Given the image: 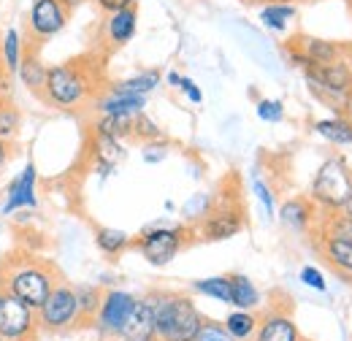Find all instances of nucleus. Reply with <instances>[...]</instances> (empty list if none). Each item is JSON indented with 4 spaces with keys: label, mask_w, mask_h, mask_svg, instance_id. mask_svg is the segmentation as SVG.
Here are the masks:
<instances>
[{
    "label": "nucleus",
    "mask_w": 352,
    "mask_h": 341,
    "mask_svg": "<svg viewBox=\"0 0 352 341\" xmlns=\"http://www.w3.org/2000/svg\"><path fill=\"white\" fill-rule=\"evenodd\" d=\"M60 282L57 265L33 252L19 250L0 260V290L25 300L30 309H38Z\"/></svg>",
    "instance_id": "obj_1"
},
{
    "label": "nucleus",
    "mask_w": 352,
    "mask_h": 341,
    "mask_svg": "<svg viewBox=\"0 0 352 341\" xmlns=\"http://www.w3.org/2000/svg\"><path fill=\"white\" fill-rule=\"evenodd\" d=\"M98 95V71L95 65H87L85 57L46 68V85H44V100L52 109L74 111L82 109Z\"/></svg>",
    "instance_id": "obj_2"
},
{
    "label": "nucleus",
    "mask_w": 352,
    "mask_h": 341,
    "mask_svg": "<svg viewBox=\"0 0 352 341\" xmlns=\"http://www.w3.org/2000/svg\"><path fill=\"white\" fill-rule=\"evenodd\" d=\"M155 303V339L157 341H192L204 317L192 298L184 293H163Z\"/></svg>",
    "instance_id": "obj_3"
},
{
    "label": "nucleus",
    "mask_w": 352,
    "mask_h": 341,
    "mask_svg": "<svg viewBox=\"0 0 352 341\" xmlns=\"http://www.w3.org/2000/svg\"><path fill=\"white\" fill-rule=\"evenodd\" d=\"M352 195V170L342 157H331L322 163L311 182V201L325 212L342 209L344 201Z\"/></svg>",
    "instance_id": "obj_4"
},
{
    "label": "nucleus",
    "mask_w": 352,
    "mask_h": 341,
    "mask_svg": "<svg viewBox=\"0 0 352 341\" xmlns=\"http://www.w3.org/2000/svg\"><path fill=\"white\" fill-rule=\"evenodd\" d=\"M311 92L331 103V106H350L352 103V68L350 63L339 60L331 65H309L304 68Z\"/></svg>",
    "instance_id": "obj_5"
},
{
    "label": "nucleus",
    "mask_w": 352,
    "mask_h": 341,
    "mask_svg": "<svg viewBox=\"0 0 352 341\" xmlns=\"http://www.w3.org/2000/svg\"><path fill=\"white\" fill-rule=\"evenodd\" d=\"M36 331H38L36 309H30L16 296L3 293V300H0V336L6 341H36Z\"/></svg>",
    "instance_id": "obj_6"
},
{
    "label": "nucleus",
    "mask_w": 352,
    "mask_h": 341,
    "mask_svg": "<svg viewBox=\"0 0 352 341\" xmlns=\"http://www.w3.org/2000/svg\"><path fill=\"white\" fill-rule=\"evenodd\" d=\"M36 317H38V328L52 331V333L74 325L76 322V293H74V287L60 282L49 293V298L36 309Z\"/></svg>",
    "instance_id": "obj_7"
},
{
    "label": "nucleus",
    "mask_w": 352,
    "mask_h": 341,
    "mask_svg": "<svg viewBox=\"0 0 352 341\" xmlns=\"http://www.w3.org/2000/svg\"><path fill=\"white\" fill-rule=\"evenodd\" d=\"M184 228H155L138 239V250L152 265H168L184 247Z\"/></svg>",
    "instance_id": "obj_8"
},
{
    "label": "nucleus",
    "mask_w": 352,
    "mask_h": 341,
    "mask_svg": "<svg viewBox=\"0 0 352 341\" xmlns=\"http://www.w3.org/2000/svg\"><path fill=\"white\" fill-rule=\"evenodd\" d=\"M68 16H71V11L60 0H33V6H30V22H28L30 36L36 38V43L57 36L68 25Z\"/></svg>",
    "instance_id": "obj_9"
},
{
    "label": "nucleus",
    "mask_w": 352,
    "mask_h": 341,
    "mask_svg": "<svg viewBox=\"0 0 352 341\" xmlns=\"http://www.w3.org/2000/svg\"><path fill=\"white\" fill-rule=\"evenodd\" d=\"M133 298L131 293H125V290H109L103 300H100V311H98V325H100V331H106V333H120V328L125 325V320H128V314H131Z\"/></svg>",
    "instance_id": "obj_10"
},
{
    "label": "nucleus",
    "mask_w": 352,
    "mask_h": 341,
    "mask_svg": "<svg viewBox=\"0 0 352 341\" xmlns=\"http://www.w3.org/2000/svg\"><path fill=\"white\" fill-rule=\"evenodd\" d=\"M244 228V217L241 209L236 206H220L214 212H209L201 222V236L206 241H225L230 236H236Z\"/></svg>",
    "instance_id": "obj_11"
},
{
    "label": "nucleus",
    "mask_w": 352,
    "mask_h": 341,
    "mask_svg": "<svg viewBox=\"0 0 352 341\" xmlns=\"http://www.w3.org/2000/svg\"><path fill=\"white\" fill-rule=\"evenodd\" d=\"M120 336L125 341H155V303L152 298L133 303L125 325L120 328Z\"/></svg>",
    "instance_id": "obj_12"
},
{
    "label": "nucleus",
    "mask_w": 352,
    "mask_h": 341,
    "mask_svg": "<svg viewBox=\"0 0 352 341\" xmlns=\"http://www.w3.org/2000/svg\"><path fill=\"white\" fill-rule=\"evenodd\" d=\"M298 328L290 314L285 311H268L258 320V336L255 341H298Z\"/></svg>",
    "instance_id": "obj_13"
},
{
    "label": "nucleus",
    "mask_w": 352,
    "mask_h": 341,
    "mask_svg": "<svg viewBox=\"0 0 352 341\" xmlns=\"http://www.w3.org/2000/svg\"><path fill=\"white\" fill-rule=\"evenodd\" d=\"M304 57L309 60V65H331V63H339L344 60V49L336 41H325V38H309L301 36L296 41H290Z\"/></svg>",
    "instance_id": "obj_14"
},
{
    "label": "nucleus",
    "mask_w": 352,
    "mask_h": 341,
    "mask_svg": "<svg viewBox=\"0 0 352 341\" xmlns=\"http://www.w3.org/2000/svg\"><path fill=\"white\" fill-rule=\"evenodd\" d=\"M317 250H320V255L325 257V263L333 271H339L342 276L352 279V241H342V239L320 233L317 236Z\"/></svg>",
    "instance_id": "obj_15"
},
{
    "label": "nucleus",
    "mask_w": 352,
    "mask_h": 341,
    "mask_svg": "<svg viewBox=\"0 0 352 341\" xmlns=\"http://www.w3.org/2000/svg\"><path fill=\"white\" fill-rule=\"evenodd\" d=\"M135 28H138V8L135 6L120 8L106 19V38L111 46H125L135 36Z\"/></svg>",
    "instance_id": "obj_16"
},
{
    "label": "nucleus",
    "mask_w": 352,
    "mask_h": 341,
    "mask_svg": "<svg viewBox=\"0 0 352 341\" xmlns=\"http://www.w3.org/2000/svg\"><path fill=\"white\" fill-rule=\"evenodd\" d=\"M25 206H36V166L33 163L8 187V201L3 206V212L11 214L16 209H25Z\"/></svg>",
    "instance_id": "obj_17"
},
{
    "label": "nucleus",
    "mask_w": 352,
    "mask_h": 341,
    "mask_svg": "<svg viewBox=\"0 0 352 341\" xmlns=\"http://www.w3.org/2000/svg\"><path fill=\"white\" fill-rule=\"evenodd\" d=\"M146 106V95H125V92H109L103 98H95V109L100 114H138Z\"/></svg>",
    "instance_id": "obj_18"
},
{
    "label": "nucleus",
    "mask_w": 352,
    "mask_h": 341,
    "mask_svg": "<svg viewBox=\"0 0 352 341\" xmlns=\"http://www.w3.org/2000/svg\"><path fill=\"white\" fill-rule=\"evenodd\" d=\"M16 74H19V79H22V85L28 87L30 92H36L38 98L44 95V85H46V65L41 63V57H38V52H28V54H22L19 57V68H16Z\"/></svg>",
    "instance_id": "obj_19"
},
{
    "label": "nucleus",
    "mask_w": 352,
    "mask_h": 341,
    "mask_svg": "<svg viewBox=\"0 0 352 341\" xmlns=\"http://www.w3.org/2000/svg\"><path fill=\"white\" fill-rule=\"evenodd\" d=\"M76 325H89L98 320V311H100V300L103 293L92 285H79L76 290Z\"/></svg>",
    "instance_id": "obj_20"
},
{
    "label": "nucleus",
    "mask_w": 352,
    "mask_h": 341,
    "mask_svg": "<svg viewBox=\"0 0 352 341\" xmlns=\"http://www.w3.org/2000/svg\"><path fill=\"white\" fill-rule=\"evenodd\" d=\"M230 303L244 309V311H250V309H255L261 303V293L250 282V276H244V274H233L230 276Z\"/></svg>",
    "instance_id": "obj_21"
},
{
    "label": "nucleus",
    "mask_w": 352,
    "mask_h": 341,
    "mask_svg": "<svg viewBox=\"0 0 352 341\" xmlns=\"http://www.w3.org/2000/svg\"><path fill=\"white\" fill-rule=\"evenodd\" d=\"M282 222L287 225V228H293V230H309V225L314 222V206L309 204V201H301V198H293V201H287L285 206H282Z\"/></svg>",
    "instance_id": "obj_22"
},
{
    "label": "nucleus",
    "mask_w": 352,
    "mask_h": 341,
    "mask_svg": "<svg viewBox=\"0 0 352 341\" xmlns=\"http://www.w3.org/2000/svg\"><path fill=\"white\" fill-rule=\"evenodd\" d=\"M296 6L293 3H268L261 8V22H263L268 30H276V33H285L287 30V22L296 19Z\"/></svg>",
    "instance_id": "obj_23"
},
{
    "label": "nucleus",
    "mask_w": 352,
    "mask_h": 341,
    "mask_svg": "<svg viewBox=\"0 0 352 341\" xmlns=\"http://www.w3.org/2000/svg\"><path fill=\"white\" fill-rule=\"evenodd\" d=\"M314 130L325 138V141H331V144H352V122L347 117H336V120H320V122H314Z\"/></svg>",
    "instance_id": "obj_24"
},
{
    "label": "nucleus",
    "mask_w": 352,
    "mask_h": 341,
    "mask_svg": "<svg viewBox=\"0 0 352 341\" xmlns=\"http://www.w3.org/2000/svg\"><path fill=\"white\" fill-rule=\"evenodd\" d=\"M92 149H95V155H98L100 166H103L106 170H111L114 168V163H120V160H122V146H120V141H117V138H111V135H106V133H98V130H95Z\"/></svg>",
    "instance_id": "obj_25"
},
{
    "label": "nucleus",
    "mask_w": 352,
    "mask_h": 341,
    "mask_svg": "<svg viewBox=\"0 0 352 341\" xmlns=\"http://www.w3.org/2000/svg\"><path fill=\"white\" fill-rule=\"evenodd\" d=\"M225 328H228V333L236 341H247V339H252L255 331H258V317L241 309V311H236V314H230V317L225 320Z\"/></svg>",
    "instance_id": "obj_26"
},
{
    "label": "nucleus",
    "mask_w": 352,
    "mask_h": 341,
    "mask_svg": "<svg viewBox=\"0 0 352 341\" xmlns=\"http://www.w3.org/2000/svg\"><path fill=\"white\" fill-rule=\"evenodd\" d=\"M22 130V114L19 109L8 100V98H0V138L3 141H14Z\"/></svg>",
    "instance_id": "obj_27"
},
{
    "label": "nucleus",
    "mask_w": 352,
    "mask_h": 341,
    "mask_svg": "<svg viewBox=\"0 0 352 341\" xmlns=\"http://www.w3.org/2000/svg\"><path fill=\"white\" fill-rule=\"evenodd\" d=\"M133 117L135 114H103L98 122H95V130L98 133H106L111 138H125L133 133Z\"/></svg>",
    "instance_id": "obj_28"
},
{
    "label": "nucleus",
    "mask_w": 352,
    "mask_h": 341,
    "mask_svg": "<svg viewBox=\"0 0 352 341\" xmlns=\"http://www.w3.org/2000/svg\"><path fill=\"white\" fill-rule=\"evenodd\" d=\"M320 233L333 236V239H342V241H352V217L344 214L342 209L328 212L325 222L320 225Z\"/></svg>",
    "instance_id": "obj_29"
},
{
    "label": "nucleus",
    "mask_w": 352,
    "mask_h": 341,
    "mask_svg": "<svg viewBox=\"0 0 352 341\" xmlns=\"http://www.w3.org/2000/svg\"><path fill=\"white\" fill-rule=\"evenodd\" d=\"M157 85H160V74L157 71H144V74H138L133 79L117 82L111 89L114 92H125V95H146V92H152Z\"/></svg>",
    "instance_id": "obj_30"
},
{
    "label": "nucleus",
    "mask_w": 352,
    "mask_h": 341,
    "mask_svg": "<svg viewBox=\"0 0 352 341\" xmlns=\"http://www.w3.org/2000/svg\"><path fill=\"white\" fill-rule=\"evenodd\" d=\"M95 244H98L106 255H120V252L131 244V236L122 233V230H114V228H98V230H95Z\"/></svg>",
    "instance_id": "obj_31"
},
{
    "label": "nucleus",
    "mask_w": 352,
    "mask_h": 341,
    "mask_svg": "<svg viewBox=\"0 0 352 341\" xmlns=\"http://www.w3.org/2000/svg\"><path fill=\"white\" fill-rule=\"evenodd\" d=\"M198 293L209 296V298H217L222 303H230V276H212V279H201L192 285Z\"/></svg>",
    "instance_id": "obj_32"
},
{
    "label": "nucleus",
    "mask_w": 352,
    "mask_h": 341,
    "mask_svg": "<svg viewBox=\"0 0 352 341\" xmlns=\"http://www.w3.org/2000/svg\"><path fill=\"white\" fill-rule=\"evenodd\" d=\"M0 49H3V65H6V71L8 74H16V68H19V33L11 28V30H6V36H3V43H0Z\"/></svg>",
    "instance_id": "obj_33"
},
{
    "label": "nucleus",
    "mask_w": 352,
    "mask_h": 341,
    "mask_svg": "<svg viewBox=\"0 0 352 341\" xmlns=\"http://www.w3.org/2000/svg\"><path fill=\"white\" fill-rule=\"evenodd\" d=\"M131 135H135V138H141V141H146V144H149V141H160V138H163V130L157 128V125H155L144 111H138V114L133 117V133Z\"/></svg>",
    "instance_id": "obj_34"
},
{
    "label": "nucleus",
    "mask_w": 352,
    "mask_h": 341,
    "mask_svg": "<svg viewBox=\"0 0 352 341\" xmlns=\"http://www.w3.org/2000/svg\"><path fill=\"white\" fill-rule=\"evenodd\" d=\"M192 341H236V339L228 333V328H225L222 322H214V320H204Z\"/></svg>",
    "instance_id": "obj_35"
},
{
    "label": "nucleus",
    "mask_w": 352,
    "mask_h": 341,
    "mask_svg": "<svg viewBox=\"0 0 352 341\" xmlns=\"http://www.w3.org/2000/svg\"><path fill=\"white\" fill-rule=\"evenodd\" d=\"M258 117H261L263 122H279V120L285 117L282 103H279V100H261V103H258Z\"/></svg>",
    "instance_id": "obj_36"
},
{
    "label": "nucleus",
    "mask_w": 352,
    "mask_h": 341,
    "mask_svg": "<svg viewBox=\"0 0 352 341\" xmlns=\"http://www.w3.org/2000/svg\"><path fill=\"white\" fill-rule=\"evenodd\" d=\"M301 282H307L309 287L325 293V279H322V274H320L314 265H304V268H301Z\"/></svg>",
    "instance_id": "obj_37"
},
{
    "label": "nucleus",
    "mask_w": 352,
    "mask_h": 341,
    "mask_svg": "<svg viewBox=\"0 0 352 341\" xmlns=\"http://www.w3.org/2000/svg\"><path fill=\"white\" fill-rule=\"evenodd\" d=\"M166 144H160V141H149L146 144V152H144V160L146 163H160L163 157H166Z\"/></svg>",
    "instance_id": "obj_38"
},
{
    "label": "nucleus",
    "mask_w": 352,
    "mask_h": 341,
    "mask_svg": "<svg viewBox=\"0 0 352 341\" xmlns=\"http://www.w3.org/2000/svg\"><path fill=\"white\" fill-rule=\"evenodd\" d=\"M252 187H255V192H258V198H261V204L265 206V212L268 214H274V195H271V190L265 187L261 179H255L252 182Z\"/></svg>",
    "instance_id": "obj_39"
},
{
    "label": "nucleus",
    "mask_w": 352,
    "mask_h": 341,
    "mask_svg": "<svg viewBox=\"0 0 352 341\" xmlns=\"http://www.w3.org/2000/svg\"><path fill=\"white\" fill-rule=\"evenodd\" d=\"M106 14H114L120 8H128V6H138V0H95Z\"/></svg>",
    "instance_id": "obj_40"
},
{
    "label": "nucleus",
    "mask_w": 352,
    "mask_h": 341,
    "mask_svg": "<svg viewBox=\"0 0 352 341\" xmlns=\"http://www.w3.org/2000/svg\"><path fill=\"white\" fill-rule=\"evenodd\" d=\"M179 87H182V89L187 92V98H190L192 103H201V100H204V95H201V89H198V85H195L192 79H184V76H182V79H179Z\"/></svg>",
    "instance_id": "obj_41"
},
{
    "label": "nucleus",
    "mask_w": 352,
    "mask_h": 341,
    "mask_svg": "<svg viewBox=\"0 0 352 341\" xmlns=\"http://www.w3.org/2000/svg\"><path fill=\"white\" fill-rule=\"evenodd\" d=\"M8 157H11V141H3V138H0V170L6 168Z\"/></svg>",
    "instance_id": "obj_42"
},
{
    "label": "nucleus",
    "mask_w": 352,
    "mask_h": 341,
    "mask_svg": "<svg viewBox=\"0 0 352 341\" xmlns=\"http://www.w3.org/2000/svg\"><path fill=\"white\" fill-rule=\"evenodd\" d=\"M60 3H63V6L68 8V11H74V8H79V6L85 3V0H60Z\"/></svg>",
    "instance_id": "obj_43"
},
{
    "label": "nucleus",
    "mask_w": 352,
    "mask_h": 341,
    "mask_svg": "<svg viewBox=\"0 0 352 341\" xmlns=\"http://www.w3.org/2000/svg\"><path fill=\"white\" fill-rule=\"evenodd\" d=\"M0 98H8V87H6V74L0 71Z\"/></svg>",
    "instance_id": "obj_44"
},
{
    "label": "nucleus",
    "mask_w": 352,
    "mask_h": 341,
    "mask_svg": "<svg viewBox=\"0 0 352 341\" xmlns=\"http://www.w3.org/2000/svg\"><path fill=\"white\" fill-rule=\"evenodd\" d=\"M342 212H344V214H350V217H352V195H350V198H347V201H344V206H342Z\"/></svg>",
    "instance_id": "obj_45"
},
{
    "label": "nucleus",
    "mask_w": 352,
    "mask_h": 341,
    "mask_svg": "<svg viewBox=\"0 0 352 341\" xmlns=\"http://www.w3.org/2000/svg\"><path fill=\"white\" fill-rule=\"evenodd\" d=\"M179 79H182L179 74H168V82H171V85H179Z\"/></svg>",
    "instance_id": "obj_46"
},
{
    "label": "nucleus",
    "mask_w": 352,
    "mask_h": 341,
    "mask_svg": "<svg viewBox=\"0 0 352 341\" xmlns=\"http://www.w3.org/2000/svg\"><path fill=\"white\" fill-rule=\"evenodd\" d=\"M265 3H296V0H265Z\"/></svg>",
    "instance_id": "obj_47"
},
{
    "label": "nucleus",
    "mask_w": 352,
    "mask_h": 341,
    "mask_svg": "<svg viewBox=\"0 0 352 341\" xmlns=\"http://www.w3.org/2000/svg\"><path fill=\"white\" fill-rule=\"evenodd\" d=\"M0 300H3V290H0Z\"/></svg>",
    "instance_id": "obj_48"
},
{
    "label": "nucleus",
    "mask_w": 352,
    "mask_h": 341,
    "mask_svg": "<svg viewBox=\"0 0 352 341\" xmlns=\"http://www.w3.org/2000/svg\"><path fill=\"white\" fill-rule=\"evenodd\" d=\"M0 57H3V49H0Z\"/></svg>",
    "instance_id": "obj_49"
},
{
    "label": "nucleus",
    "mask_w": 352,
    "mask_h": 341,
    "mask_svg": "<svg viewBox=\"0 0 352 341\" xmlns=\"http://www.w3.org/2000/svg\"><path fill=\"white\" fill-rule=\"evenodd\" d=\"M298 341H309V339H298Z\"/></svg>",
    "instance_id": "obj_50"
},
{
    "label": "nucleus",
    "mask_w": 352,
    "mask_h": 341,
    "mask_svg": "<svg viewBox=\"0 0 352 341\" xmlns=\"http://www.w3.org/2000/svg\"><path fill=\"white\" fill-rule=\"evenodd\" d=\"M0 341H6V339H3V336H0Z\"/></svg>",
    "instance_id": "obj_51"
},
{
    "label": "nucleus",
    "mask_w": 352,
    "mask_h": 341,
    "mask_svg": "<svg viewBox=\"0 0 352 341\" xmlns=\"http://www.w3.org/2000/svg\"><path fill=\"white\" fill-rule=\"evenodd\" d=\"M350 8H352V0H350Z\"/></svg>",
    "instance_id": "obj_52"
},
{
    "label": "nucleus",
    "mask_w": 352,
    "mask_h": 341,
    "mask_svg": "<svg viewBox=\"0 0 352 341\" xmlns=\"http://www.w3.org/2000/svg\"><path fill=\"white\" fill-rule=\"evenodd\" d=\"M250 3H252V0H250Z\"/></svg>",
    "instance_id": "obj_53"
}]
</instances>
